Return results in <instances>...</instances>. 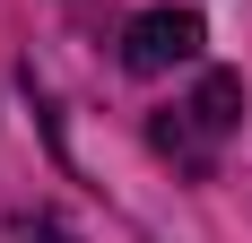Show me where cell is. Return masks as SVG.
<instances>
[{"label":"cell","instance_id":"7a4b0ae2","mask_svg":"<svg viewBox=\"0 0 252 243\" xmlns=\"http://www.w3.org/2000/svg\"><path fill=\"white\" fill-rule=\"evenodd\" d=\"M191 122H200L209 139H218V130H235V122H244V78H235V70H209L200 96H191Z\"/></svg>","mask_w":252,"mask_h":243},{"label":"cell","instance_id":"6da1fadb","mask_svg":"<svg viewBox=\"0 0 252 243\" xmlns=\"http://www.w3.org/2000/svg\"><path fill=\"white\" fill-rule=\"evenodd\" d=\"M200 44H209V26L191 18V9H148V18H130L122 61L139 78H165V70H183V61H200Z\"/></svg>","mask_w":252,"mask_h":243},{"label":"cell","instance_id":"3957f363","mask_svg":"<svg viewBox=\"0 0 252 243\" xmlns=\"http://www.w3.org/2000/svg\"><path fill=\"white\" fill-rule=\"evenodd\" d=\"M18 243H78V235H70V226H26Z\"/></svg>","mask_w":252,"mask_h":243}]
</instances>
